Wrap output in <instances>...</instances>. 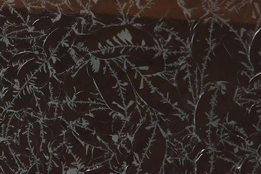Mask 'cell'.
I'll use <instances>...</instances> for the list:
<instances>
[{
    "instance_id": "obj_24",
    "label": "cell",
    "mask_w": 261,
    "mask_h": 174,
    "mask_svg": "<svg viewBox=\"0 0 261 174\" xmlns=\"http://www.w3.org/2000/svg\"><path fill=\"white\" fill-rule=\"evenodd\" d=\"M44 34V33L41 32L32 31L29 28L8 34L6 35V37L18 38H31L38 37Z\"/></svg>"
},
{
    "instance_id": "obj_5",
    "label": "cell",
    "mask_w": 261,
    "mask_h": 174,
    "mask_svg": "<svg viewBox=\"0 0 261 174\" xmlns=\"http://www.w3.org/2000/svg\"><path fill=\"white\" fill-rule=\"evenodd\" d=\"M7 140L20 169L23 170L21 173H27L31 166L36 162V157L30 148L20 145L12 139Z\"/></svg>"
},
{
    "instance_id": "obj_23",
    "label": "cell",
    "mask_w": 261,
    "mask_h": 174,
    "mask_svg": "<svg viewBox=\"0 0 261 174\" xmlns=\"http://www.w3.org/2000/svg\"><path fill=\"white\" fill-rule=\"evenodd\" d=\"M35 157L39 173H48L50 157L45 155L41 150Z\"/></svg>"
},
{
    "instance_id": "obj_20",
    "label": "cell",
    "mask_w": 261,
    "mask_h": 174,
    "mask_svg": "<svg viewBox=\"0 0 261 174\" xmlns=\"http://www.w3.org/2000/svg\"><path fill=\"white\" fill-rule=\"evenodd\" d=\"M5 2L14 9L27 23L29 19V10L22 0H4Z\"/></svg>"
},
{
    "instance_id": "obj_6",
    "label": "cell",
    "mask_w": 261,
    "mask_h": 174,
    "mask_svg": "<svg viewBox=\"0 0 261 174\" xmlns=\"http://www.w3.org/2000/svg\"><path fill=\"white\" fill-rule=\"evenodd\" d=\"M71 126L74 135L82 142L105 150L109 149L106 144L98 138L94 131L74 123Z\"/></svg>"
},
{
    "instance_id": "obj_26",
    "label": "cell",
    "mask_w": 261,
    "mask_h": 174,
    "mask_svg": "<svg viewBox=\"0 0 261 174\" xmlns=\"http://www.w3.org/2000/svg\"><path fill=\"white\" fill-rule=\"evenodd\" d=\"M14 111L7 110L4 119L0 122V140L6 139V133L10 118L14 114Z\"/></svg>"
},
{
    "instance_id": "obj_34",
    "label": "cell",
    "mask_w": 261,
    "mask_h": 174,
    "mask_svg": "<svg viewBox=\"0 0 261 174\" xmlns=\"http://www.w3.org/2000/svg\"><path fill=\"white\" fill-rule=\"evenodd\" d=\"M6 110H7V108L3 103L2 97H0V115H2Z\"/></svg>"
},
{
    "instance_id": "obj_4",
    "label": "cell",
    "mask_w": 261,
    "mask_h": 174,
    "mask_svg": "<svg viewBox=\"0 0 261 174\" xmlns=\"http://www.w3.org/2000/svg\"><path fill=\"white\" fill-rule=\"evenodd\" d=\"M7 110L17 112L19 115L24 111L42 118L33 89L27 84L20 89Z\"/></svg>"
},
{
    "instance_id": "obj_16",
    "label": "cell",
    "mask_w": 261,
    "mask_h": 174,
    "mask_svg": "<svg viewBox=\"0 0 261 174\" xmlns=\"http://www.w3.org/2000/svg\"><path fill=\"white\" fill-rule=\"evenodd\" d=\"M0 159L4 160L15 173H17L20 168L9 147L7 139L0 140Z\"/></svg>"
},
{
    "instance_id": "obj_7",
    "label": "cell",
    "mask_w": 261,
    "mask_h": 174,
    "mask_svg": "<svg viewBox=\"0 0 261 174\" xmlns=\"http://www.w3.org/2000/svg\"><path fill=\"white\" fill-rule=\"evenodd\" d=\"M51 153L61 161L63 166V173H68V171H71H71L78 173L79 167L75 165L77 161L65 143Z\"/></svg>"
},
{
    "instance_id": "obj_17",
    "label": "cell",
    "mask_w": 261,
    "mask_h": 174,
    "mask_svg": "<svg viewBox=\"0 0 261 174\" xmlns=\"http://www.w3.org/2000/svg\"><path fill=\"white\" fill-rule=\"evenodd\" d=\"M8 42L15 48V55L26 52H33V47L37 37L31 38H18L7 37Z\"/></svg>"
},
{
    "instance_id": "obj_36",
    "label": "cell",
    "mask_w": 261,
    "mask_h": 174,
    "mask_svg": "<svg viewBox=\"0 0 261 174\" xmlns=\"http://www.w3.org/2000/svg\"><path fill=\"white\" fill-rule=\"evenodd\" d=\"M5 3V2L4 0H0V10Z\"/></svg>"
},
{
    "instance_id": "obj_22",
    "label": "cell",
    "mask_w": 261,
    "mask_h": 174,
    "mask_svg": "<svg viewBox=\"0 0 261 174\" xmlns=\"http://www.w3.org/2000/svg\"><path fill=\"white\" fill-rule=\"evenodd\" d=\"M34 58L39 59L34 52H26L15 55L9 61V65H15L17 63L22 66L27 61Z\"/></svg>"
},
{
    "instance_id": "obj_9",
    "label": "cell",
    "mask_w": 261,
    "mask_h": 174,
    "mask_svg": "<svg viewBox=\"0 0 261 174\" xmlns=\"http://www.w3.org/2000/svg\"><path fill=\"white\" fill-rule=\"evenodd\" d=\"M27 24L22 17L6 2L0 10V27L4 30L10 26Z\"/></svg>"
},
{
    "instance_id": "obj_15",
    "label": "cell",
    "mask_w": 261,
    "mask_h": 174,
    "mask_svg": "<svg viewBox=\"0 0 261 174\" xmlns=\"http://www.w3.org/2000/svg\"><path fill=\"white\" fill-rule=\"evenodd\" d=\"M62 30L61 29H55L45 39L43 48L46 61L50 58L51 54L62 40V34L61 33Z\"/></svg>"
},
{
    "instance_id": "obj_33",
    "label": "cell",
    "mask_w": 261,
    "mask_h": 174,
    "mask_svg": "<svg viewBox=\"0 0 261 174\" xmlns=\"http://www.w3.org/2000/svg\"><path fill=\"white\" fill-rule=\"evenodd\" d=\"M28 174L39 173L37 162L34 163L30 168L27 172Z\"/></svg>"
},
{
    "instance_id": "obj_11",
    "label": "cell",
    "mask_w": 261,
    "mask_h": 174,
    "mask_svg": "<svg viewBox=\"0 0 261 174\" xmlns=\"http://www.w3.org/2000/svg\"><path fill=\"white\" fill-rule=\"evenodd\" d=\"M52 72L47 61H45L26 83L32 88H40L49 83Z\"/></svg>"
},
{
    "instance_id": "obj_30",
    "label": "cell",
    "mask_w": 261,
    "mask_h": 174,
    "mask_svg": "<svg viewBox=\"0 0 261 174\" xmlns=\"http://www.w3.org/2000/svg\"><path fill=\"white\" fill-rule=\"evenodd\" d=\"M25 5L28 7H42L44 1L43 0H22Z\"/></svg>"
},
{
    "instance_id": "obj_1",
    "label": "cell",
    "mask_w": 261,
    "mask_h": 174,
    "mask_svg": "<svg viewBox=\"0 0 261 174\" xmlns=\"http://www.w3.org/2000/svg\"><path fill=\"white\" fill-rule=\"evenodd\" d=\"M126 118L122 115L108 107L91 110L74 124L84 122L81 126L94 131L116 155L119 152L118 145L127 137L120 136Z\"/></svg>"
},
{
    "instance_id": "obj_19",
    "label": "cell",
    "mask_w": 261,
    "mask_h": 174,
    "mask_svg": "<svg viewBox=\"0 0 261 174\" xmlns=\"http://www.w3.org/2000/svg\"><path fill=\"white\" fill-rule=\"evenodd\" d=\"M28 8L29 16L27 25L29 28H30L37 20L42 17L51 16L54 15L53 13L49 12L44 7H28Z\"/></svg>"
},
{
    "instance_id": "obj_35",
    "label": "cell",
    "mask_w": 261,
    "mask_h": 174,
    "mask_svg": "<svg viewBox=\"0 0 261 174\" xmlns=\"http://www.w3.org/2000/svg\"><path fill=\"white\" fill-rule=\"evenodd\" d=\"M0 36L6 37V34L4 30L0 27Z\"/></svg>"
},
{
    "instance_id": "obj_32",
    "label": "cell",
    "mask_w": 261,
    "mask_h": 174,
    "mask_svg": "<svg viewBox=\"0 0 261 174\" xmlns=\"http://www.w3.org/2000/svg\"><path fill=\"white\" fill-rule=\"evenodd\" d=\"M0 55L8 61H9L15 55L12 52L5 51L0 52Z\"/></svg>"
},
{
    "instance_id": "obj_37",
    "label": "cell",
    "mask_w": 261,
    "mask_h": 174,
    "mask_svg": "<svg viewBox=\"0 0 261 174\" xmlns=\"http://www.w3.org/2000/svg\"><path fill=\"white\" fill-rule=\"evenodd\" d=\"M0 97H1V94H0Z\"/></svg>"
},
{
    "instance_id": "obj_28",
    "label": "cell",
    "mask_w": 261,
    "mask_h": 174,
    "mask_svg": "<svg viewBox=\"0 0 261 174\" xmlns=\"http://www.w3.org/2000/svg\"><path fill=\"white\" fill-rule=\"evenodd\" d=\"M29 28V27L27 24L19 26H10L8 27H7L6 29H5L4 31L6 36L7 35L11 34L12 33L18 32Z\"/></svg>"
},
{
    "instance_id": "obj_31",
    "label": "cell",
    "mask_w": 261,
    "mask_h": 174,
    "mask_svg": "<svg viewBox=\"0 0 261 174\" xmlns=\"http://www.w3.org/2000/svg\"><path fill=\"white\" fill-rule=\"evenodd\" d=\"M9 66V61L0 55V75Z\"/></svg>"
},
{
    "instance_id": "obj_27",
    "label": "cell",
    "mask_w": 261,
    "mask_h": 174,
    "mask_svg": "<svg viewBox=\"0 0 261 174\" xmlns=\"http://www.w3.org/2000/svg\"><path fill=\"white\" fill-rule=\"evenodd\" d=\"M5 51L12 52L15 55V48L8 42L6 37L0 36V52Z\"/></svg>"
},
{
    "instance_id": "obj_25",
    "label": "cell",
    "mask_w": 261,
    "mask_h": 174,
    "mask_svg": "<svg viewBox=\"0 0 261 174\" xmlns=\"http://www.w3.org/2000/svg\"><path fill=\"white\" fill-rule=\"evenodd\" d=\"M94 166L93 169H90L86 171L85 173H119L110 168V164L109 160H107L106 161L102 162V164Z\"/></svg>"
},
{
    "instance_id": "obj_13",
    "label": "cell",
    "mask_w": 261,
    "mask_h": 174,
    "mask_svg": "<svg viewBox=\"0 0 261 174\" xmlns=\"http://www.w3.org/2000/svg\"><path fill=\"white\" fill-rule=\"evenodd\" d=\"M20 89L3 78H0V94L7 109Z\"/></svg>"
},
{
    "instance_id": "obj_3",
    "label": "cell",
    "mask_w": 261,
    "mask_h": 174,
    "mask_svg": "<svg viewBox=\"0 0 261 174\" xmlns=\"http://www.w3.org/2000/svg\"><path fill=\"white\" fill-rule=\"evenodd\" d=\"M40 121L43 142L51 152L64 143V133L71 126L60 117L41 118Z\"/></svg>"
},
{
    "instance_id": "obj_18",
    "label": "cell",
    "mask_w": 261,
    "mask_h": 174,
    "mask_svg": "<svg viewBox=\"0 0 261 174\" xmlns=\"http://www.w3.org/2000/svg\"><path fill=\"white\" fill-rule=\"evenodd\" d=\"M56 15L42 17L35 21L29 29L34 32L45 33L49 30L55 22Z\"/></svg>"
},
{
    "instance_id": "obj_2",
    "label": "cell",
    "mask_w": 261,
    "mask_h": 174,
    "mask_svg": "<svg viewBox=\"0 0 261 174\" xmlns=\"http://www.w3.org/2000/svg\"><path fill=\"white\" fill-rule=\"evenodd\" d=\"M64 142L77 161L75 165L79 167V173H84V169L85 172L93 169L94 166L110 159L114 153L110 149L105 150L80 141L71 128L65 132Z\"/></svg>"
},
{
    "instance_id": "obj_29",
    "label": "cell",
    "mask_w": 261,
    "mask_h": 174,
    "mask_svg": "<svg viewBox=\"0 0 261 174\" xmlns=\"http://www.w3.org/2000/svg\"><path fill=\"white\" fill-rule=\"evenodd\" d=\"M0 173L15 174L6 162L1 159H0Z\"/></svg>"
},
{
    "instance_id": "obj_10",
    "label": "cell",
    "mask_w": 261,
    "mask_h": 174,
    "mask_svg": "<svg viewBox=\"0 0 261 174\" xmlns=\"http://www.w3.org/2000/svg\"><path fill=\"white\" fill-rule=\"evenodd\" d=\"M38 105L41 111L42 118L52 119L56 118L57 104L51 97L45 96L41 92L33 89Z\"/></svg>"
},
{
    "instance_id": "obj_14",
    "label": "cell",
    "mask_w": 261,
    "mask_h": 174,
    "mask_svg": "<svg viewBox=\"0 0 261 174\" xmlns=\"http://www.w3.org/2000/svg\"><path fill=\"white\" fill-rule=\"evenodd\" d=\"M17 112H14L10 118L6 133V139L10 138L13 140L19 133H24L28 131L29 127L26 126L23 120L19 117Z\"/></svg>"
},
{
    "instance_id": "obj_21",
    "label": "cell",
    "mask_w": 261,
    "mask_h": 174,
    "mask_svg": "<svg viewBox=\"0 0 261 174\" xmlns=\"http://www.w3.org/2000/svg\"><path fill=\"white\" fill-rule=\"evenodd\" d=\"M20 66L19 63L14 65H9L8 68L4 70L0 76L11 82L14 85L19 87L18 72Z\"/></svg>"
},
{
    "instance_id": "obj_8",
    "label": "cell",
    "mask_w": 261,
    "mask_h": 174,
    "mask_svg": "<svg viewBox=\"0 0 261 174\" xmlns=\"http://www.w3.org/2000/svg\"><path fill=\"white\" fill-rule=\"evenodd\" d=\"M46 61L34 58L20 66L18 72V86L21 89Z\"/></svg>"
},
{
    "instance_id": "obj_12",
    "label": "cell",
    "mask_w": 261,
    "mask_h": 174,
    "mask_svg": "<svg viewBox=\"0 0 261 174\" xmlns=\"http://www.w3.org/2000/svg\"><path fill=\"white\" fill-rule=\"evenodd\" d=\"M28 140L31 149L36 156L40 151L43 142L42 127L40 120L31 124L28 129Z\"/></svg>"
}]
</instances>
